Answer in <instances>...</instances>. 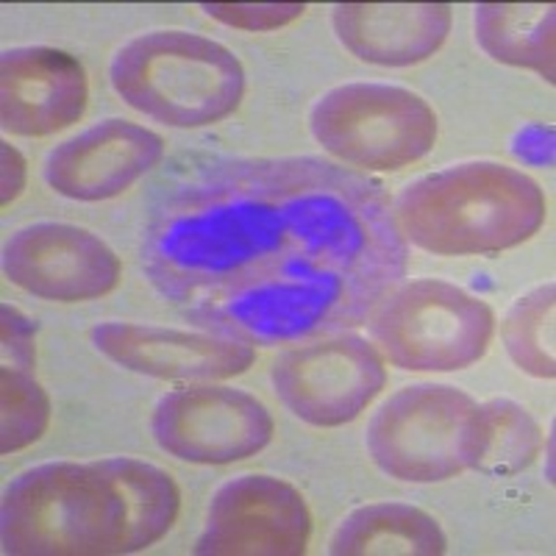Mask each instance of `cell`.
Masks as SVG:
<instances>
[{
	"mask_svg": "<svg viewBox=\"0 0 556 556\" xmlns=\"http://www.w3.org/2000/svg\"><path fill=\"white\" fill-rule=\"evenodd\" d=\"M0 356L3 365L37 367V326L14 306H0Z\"/></svg>",
	"mask_w": 556,
	"mask_h": 556,
	"instance_id": "7402d4cb",
	"label": "cell"
},
{
	"mask_svg": "<svg viewBox=\"0 0 556 556\" xmlns=\"http://www.w3.org/2000/svg\"><path fill=\"white\" fill-rule=\"evenodd\" d=\"M392 215L406 245L434 256H490L543 228L548 203L540 184L501 162H462L412 181Z\"/></svg>",
	"mask_w": 556,
	"mask_h": 556,
	"instance_id": "3957f363",
	"label": "cell"
},
{
	"mask_svg": "<svg viewBox=\"0 0 556 556\" xmlns=\"http://www.w3.org/2000/svg\"><path fill=\"white\" fill-rule=\"evenodd\" d=\"M51 399L34 370L0 367V454H17L51 429Z\"/></svg>",
	"mask_w": 556,
	"mask_h": 556,
	"instance_id": "ffe728a7",
	"label": "cell"
},
{
	"mask_svg": "<svg viewBox=\"0 0 556 556\" xmlns=\"http://www.w3.org/2000/svg\"><path fill=\"white\" fill-rule=\"evenodd\" d=\"M203 12L223 26L242 31H276L304 17V3H203Z\"/></svg>",
	"mask_w": 556,
	"mask_h": 556,
	"instance_id": "44dd1931",
	"label": "cell"
},
{
	"mask_svg": "<svg viewBox=\"0 0 556 556\" xmlns=\"http://www.w3.org/2000/svg\"><path fill=\"white\" fill-rule=\"evenodd\" d=\"M165 159V139L139 123L109 117L84 128L45 159V181L56 195L101 203L123 195Z\"/></svg>",
	"mask_w": 556,
	"mask_h": 556,
	"instance_id": "4fadbf2b",
	"label": "cell"
},
{
	"mask_svg": "<svg viewBox=\"0 0 556 556\" xmlns=\"http://www.w3.org/2000/svg\"><path fill=\"white\" fill-rule=\"evenodd\" d=\"M3 273L14 287L53 304H84L117 290L121 256L89 228L31 223L3 245Z\"/></svg>",
	"mask_w": 556,
	"mask_h": 556,
	"instance_id": "8fae6325",
	"label": "cell"
},
{
	"mask_svg": "<svg viewBox=\"0 0 556 556\" xmlns=\"http://www.w3.org/2000/svg\"><path fill=\"white\" fill-rule=\"evenodd\" d=\"M543 431L529 409L509 399L476 404L465 431V468L484 476H515L538 459Z\"/></svg>",
	"mask_w": 556,
	"mask_h": 556,
	"instance_id": "ac0fdd59",
	"label": "cell"
},
{
	"mask_svg": "<svg viewBox=\"0 0 556 556\" xmlns=\"http://www.w3.org/2000/svg\"><path fill=\"white\" fill-rule=\"evenodd\" d=\"M317 146L359 170H401L429 156L437 114L424 98L395 84H342L309 112Z\"/></svg>",
	"mask_w": 556,
	"mask_h": 556,
	"instance_id": "8992f818",
	"label": "cell"
},
{
	"mask_svg": "<svg viewBox=\"0 0 556 556\" xmlns=\"http://www.w3.org/2000/svg\"><path fill=\"white\" fill-rule=\"evenodd\" d=\"M139 256L184 320L270 348L365 326L406 276L409 245L365 173L317 156L212 159L153 203Z\"/></svg>",
	"mask_w": 556,
	"mask_h": 556,
	"instance_id": "6da1fadb",
	"label": "cell"
},
{
	"mask_svg": "<svg viewBox=\"0 0 556 556\" xmlns=\"http://www.w3.org/2000/svg\"><path fill=\"white\" fill-rule=\"evenodd\" d=\"M554 7L534 3H479L473 14L476 42L490 59L523 67L554 84Z\"/></svg>",
	"mask_w": 556,
	"mask_h": 556,
	"instance_id": "e0dca14e",
	"label": "cell"
},
{
	"mask_svg": "<svg viewBox=\"0 0 556 556\" xmlns=\"http://www.w3.org/2000/svg\"><path fill=\"white\" fill-rule=\"evenodd\" d=\"M178 513L181 490L151 462H45L7 486L0 543L7 556L137 554L165 538Z\"/></svg>",
	"mask_w": 556,
	"mask_h": 556,
	"instance_id": "7a4b0ae2",
	"label": "cell"
},
{
	"mask_svg": "<svg viewBox=\"0 0 556 556\" xmlns=\"http://www.w3.org/2000/svg\"><path fill=\"white\" fill-rule=\"evenodd\" d=\"M81 62L59 48L28 45L0 56V126L12 137H51L87 112Z\"/></svg>",
	"mask_w": 556,
	"mask_h": 556,
	"instance_id": "5bb4252c",
	"label": "cell"
},
{
	"mask_svg": "<svg viewBox=\"0 0 556 556\" xmlns=\"http://www.w3.org/2000/svg\"><path fill=\"white\" fill-rule=\"evenodd\" d=\"M326 551L331 556H440L448 551V538L424 509L384 501L345 515Z\"/></svg>",
	"mask_w": 556,
	"mask_h": 556,
	"instance_id": "2e32d148",
	"label": "cell"
},
{
	"mask_svg": "<svg viewBox=\"0 0 556 556\" xmlns=\"http://www.w3.org/2000/svg\"><path fill=\"white\" fill-rule=\"evenodd\" d=\"M89 340L123 370L162 381L208 384L242 376L256 362V348L212 331H181L151 323H98Z\"/></svg>",
	"mask_w": 556,
	"mask_h": 556,
	"instance_id": "7c38bea8",
	"label": "cell"
},
{
	"mask_svg": "<svg viewBox=\"0 0 556 556\" xmlns=\"http://www.w3.org/2000/svg\"><path fill=\"white\" fill-rule=\"evenodd\" d=\"M374 345L412 374H456L486 354L493 309L462 287L420 278L399 285L367 317Z\"/></svg>",
	"mask_w": 556,
	"mask_h": 556,
	"instance_id": "5b68a950",
	"label": "cell"
},
{
	"mask_svg": "<svg viewBox=\"0 0 556 556\" xmlns=\"http://www.w3.org/2000/svg\"><path fill=\"white\" fill-rule=\"evenodd\" d=\"M554 309L556 285L548 281V285L518 298L501 326L509 359L534 379H554L556 376Z\"/></svg>",
	"mask_w": 556,
	"mask_h": 556,
	"instance_id": "d6986e66",
	"label": "cell"
},
{
	"mask_svg": "<svg viewBox=\"0 0 556 556\" xmlns=\"http://www.w3.org/2000/svg\"><path fill=\"white\" fill-rule=\"evenodd\" d=\"M476 401L448 384H412L379 406L365 431L381 473L434 484L465 473V431Z\"/></svg>",
	"mask_w": 556,
	"mask_h": 556,
	"instance_id": "52a82bcc",
	"label": "cell"
},
{
	"mask_svg": "<svg viewBox=\"0 0 556 556\" xmlns=\"http://www.w3.org/2000/svg\"><path fill=\"white\" fill-rule=\"evenodd\" d=\"M109 81L126 106L170 128L226 121L245 96V67L235 51L192 31H148L109 64Z\"/></svg>",
	"mask_w": 556,
	"mask_h": 556,
	"instance_id": "277c9868",
	"label": "cell"
},
{
	"mask_svg": "<svg viewBox=\"0 0 556 556\" xmlns=\"http://www.w3.org/2000/svg\"><path fill=\"white\" fill-rule=\"evenodd\" d=\"M0 151H3V198L0 203L9 206L12 201H17L20 192L26 190V178H28V165L23 153L12 146V142H0Z\"/></svg>",
	"mask_w": 556,
	"mask_h": 556,
	"instance_id": "603a6c76",
	"label": "cell"
},
{
	"mask_svg": "<svg viewBox=\"0 0 556 556\" xmlns=\"http://www.w3.org/2000/svg\"><path fill=\"white\" fill-rule=\"evenodd\" d=\"M151 431L165 454L190 465H235L265 451L273 415L256 395L237 387L187 384L159 399Z\"/></svg>",
	"mask_w": 556,
	"mask_h": 556,
	"instance_id": "9c48e42d",
	"label": "cell"
},
{
	"mask_svg": "<svg viewBox=\"0 0 556 556\" xmlns=\"http://www.w3.org/2000/svg\"><path fill=\"white\" fill-rule=\"evenodd\" d=\"M454 9L445 3H340L331 26L345 51L379 67H412L445 45Z\"/></svg>",
	"mask_w": 556,
	"mask_h": 556,
	"instance_id": "9a60e30c",
	"label": "cell"
},
{
	"mask_svg": "<svg viewBox=\"0 0 556 556\" xmlns=\"http://www.w3.org/2000/svg\"><path fill=\"white\" fill-rule=\"evenodd\" d=\"M278 401L315 429L354 424L387 384L384 356L367 337L329 334L292 345L273 359Z\"/></svg>",
	"mask_w": 556,
	"mask_h": 556,
	"instance_id": "ba28073f",
	"label": "cell"
},
{
	"mask_svg": "<svg viewBox=\"0 0 556 556\" xmlns=\"http://www.w3.org/2000/svg\"><path fill=\"white\" fill-rule=\"evenodd\" d=\"M312 538V513L301 490L265 473H242L208 501L195 543L201 556H301Z\"/></svg>",
	"mask_w": 556,
	"mask_h": 556,
	"instance_id": "30bf717a",
	"label": "cell"
}]
</instances>
